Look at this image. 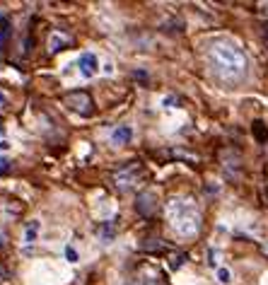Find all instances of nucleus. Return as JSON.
<instances>
[{
    "label": "nucleus",
    "mask_w": 268,
    "mask_h": 285,
    "mask_svg": "<svg viewBox=\"0 0 268 285\" xmlns=\"http://www.w3.org/2000/svg\"><path fill=\"white\" fill-rule=\"evenodd\" d=\"M66 107L80 116L94 114V102H92V97L85 90H72L70 95H66Z\"/></svg>",
    "instance_id": "3"
},
{
    "label": "nucleus",
    "mask_w": 268,
    "mask_h": 285,
    "mask_svg": "<svg viewBox=\"0 0 268 285\" xmlns=\"http://www.w3.org/2000/svg\"><path fill=\"white\" fill-rule=\"evenodd\" d=\"M138 176H140V165H128V167H121L119 171H114L111 181L116 184V189L126 191L138 181Z\"/></svg>",
    "instance_id": "4"
},
{
    "label": "nucleus",
    "mask_w": 268,
    "mask_h": 285,
    "mask_svg": "<svg viewBox=\"0 0 268 285\" xmlns=\"http://www.w3.org/2000/svg\"><path fill=\"white\" fill-rule=\"evenodd\" d=\"M102 70H104V73H114V65H111V63H104V68H102Z\"/></svg>",
    "instance_id": "18"
},
{
    "label": "nucleus",
    "mask_w": 268,
    "mask_h": 285,
    "mask_svg": "<svg viewBox=\"0 0 268 285\" xmlns=\"http://www.w3.org/2000/svg\"><path fill=\"white\" fill-rule=\"evenodd\" d=\"M5 150H10V143H7V140H2V138H0V152H5Z\"/></svg>",
    "instance_id": "17"
},
{
    "label": "nucleus",
    "mask_w": 268,
    "mask_h": 285,
    "mask_svg": "<svg viewBox=\"0 0 268 285\" xmlns=\"http://www.w3.org/2000/svg\"><path fill=\"white\" fill-rule=\"evenodd\" d=\"M77 68H80V75L82 77H94L99 70V60L92 51H85L82 56L77 58Z\"/></svg>",
    "instance_id": "5"
},
{
    "label": "nucleus",
    "mask_w": 268,
    "mask_h": 285,
    "mask_svg": "<svg viewBox=\"0 0 268 285\" xmlns=\"http://www.w3.org/2000/svg\"><path fill=\"white\" fill-rule=\"evenodd\" d=\"M167 223L179 237L191 239L201 232V210L191 198H172L167 203Z\"/></svg>",
    "instance_id": "2"
},
{
    "label": "nucleus",
    "mask_w": 268,
    "mask_h": 285,
    "mask_svg": "<svg viewBox=\"0 0 268 285\" xmlns=\"http://www.w3.org/2000/svg\"><path fill=\"white\" fill-rule=\"evenodd\" d=\"M5 104H7V97H5V95H2V92H0V109H2Z\"/></svg>",
    "instance_id": "19"
},
{
    "label": "nucleus",
    "mask_w": 268,
    "mask_h": 285,
    "mask_svg": "<svg viewBox=\"0 0 268 285\" xmlns=\"http://www.w3.org/2000/svg\"><path fill=\"white\" fill-rule=\"evenodd\" d=\"M36 232H39V220H32V223L27 225V232H24V242H27V244H32L36 239Z\"/></svg>",
    "instance_id": "11"
},
{
    "label": "nucleus",
    "mask_w": 268,
    "mask_h": 285,
    "mask_svg": "<svg viewBox=\"0 0 268 285\" xmlns=\"http://www.w3.org/2000/svg\"><path fill=\"white\" fill-rule=\"evenodd\" d=\"M184 259H186V256H184V254H179V256H174V259H172V264H169V266H172V268H179L181 264H184Z\"/></svg>",
    "instance_id": "15"
},
{
    "label": "nucleus",
    "mask_w": 268,
    "mask_h": 285,
    "mask_svg": "<svg viewBox=\"0 0 268 285\" xmlns=\"http://www.w3.org/2000/svg\"><path fill=\"white\" fill-rule=\"evenodd\" d=\"M66 259H68L70 264H77V261H80V256H77V249L68 244V247H66Z\"/></svg>",
    "instance_id": "13"
},
{
    "label": "nucleus",
    "mask_w": 268,
    "mask_h": 285,
    "mask_svg": "<svg viewBox=\"0 0 268 285\" xmlns=\"http://www.w3.org/2000/svg\"><path fill=\"white\" fill-rule=\"evenodd\" d=\"M205 58L215 77L227 85H237L247 77V70H249L247 54L232 41H213L205 51Z\"/></svg>",
    "instance_id": "1"
},
{
    "label": "nucleus",
    "mask_w": 268,
    "mask_h": 285,
    "mask_svg": "<svg viewBox=\"0 0 268 285\" xmlns=\"http://www.w3.org/2000/svg\"><path fill=\"white\" fill-rule=\"evenodd\" d=\"M264 39H266V46H268V27L264 29Z\"/></svg>",
    "instance_id": "20"
},
{
    "label": "nucleus",
    "mask_w": 268,
    "mask_h": 285,
    "mask_svg": "<svg viewBox=\"0 0 268 285\" xmlns=\"http://www.w3.org/2000/svg\"><path fill=\"white\" fill-rule=\"evenodd\" d=\"M70 41L72 39L68 34H63V32H51V37H49V54H58V51L68 49Z\"/></svg>",
    "instance_id": "7"
},
{
    "label": "nucleus",
    "mask_w": 268,
    "mask_h": 285,
    "mask_svg": "<svg viewBox=\"0 0 268 285\" xmlns=\"http://www.w3.org/2000/svg\"><path fill=\"white\" fill-rule=\"evenodd\" d=\"M266 10H268V5H266Z\"/></svg>",
    "instance_id": "21"
},
{
    "label": "nucleus",
    "mask_w": 268,
    "mask_h": 285,
    "mask_svg": "<svg viewBox=\"0 0 268 285\" xmlns=\"http://www.w3.org/2000/svg\"><path fill=\"white\" fill-rule=\"evenodd\" d=\"M131 138H133V128L128 123H121L111 131V143L114 145H126V143H131Z\"/></svg>",
    "instance_id": "8"
},
{
    "label": "nucleus",
    "mask_w": 268,
    "mask_h": 285,
    "mask_svg": "<svg viewBox=\"0 0 268 285\" xmlns=\"http://www.w3.org/2000/svg\"><path fill=\"white\" fill-rule=\"evenodd\" d=\"M10 32H12V27H10V17H7V15H0V46L7 41Z\"/></svg>",
    "instance_id": "9"
},
{
    "label": "nucleus",
    "mask_w": 268,
    "mask_h": 285,
    "mask_svg": "<svg viewBox=\"0 0 268 285\" xmlns=\"http://www.w3.org/2000/svg\"><path fill=\"white\" fill-rule=\"evenodd\" d=\"M217 283H222V285L232 283V271H230V268H225V266L217 268Z\"/></svg>",
    "instance_id": "12"
},
{
    "label": "nucleus",
    "mask_w": 268,
    "mask_h": 285,
    "mask_svg": "<svg viewBox=\"0 0 268 285\" xmlns=\"http://www.w3.org/2000/svg\"><path fill=\"white\" fill-rule=\"evenodd\" d=\"M99 237H102V242H114V237H116V229H114V225L104 223V225H102V229H99Z\"/></svg>",
    "instance_id": "10"
},
{
    "label": "nucleus",
    "mask_w": 268,
    "mask_h": 285,
    "mask_svg": "<svg viewBox=\"0 0 268 285\" xmlns=\"http://www.w3.org/2000/svg\"><path fill=\"white\" fill-rule=\"evenodd\" d=\"M174 102H177V99H174V97H164V107H177V104H174Z\"/></svg>",
    "instance_id": "16"
},
{
    "label": "nucleus",
    "mask_w": 268,
    "mask_h": 285,
    "mask_svg": "<svg viewBox=\"0 0 268 285\" xmlns=\"http://www.w3.org/2000/svg\"><path fill=\"white\" fill-rule=\"evenodd\" d=\"M10 170H12V162L7 157H0V174H7Z\"/></svg>",
    "instance_id": "14"
},
{
    "label": "nucleus",
    "mask_w": 268,
    "mask_h": 285,
    "mask_svg": "<svg viewBox=\"0 0 268 285\" xmlns=\"http://www.w3.org/2000/svg\"><path fill=\"white\" fill-rule=\"evenodd\" d=\"M135 210L143 215V218H150L155 210H157V201H155V193L152 191H143L135 201Z\"/></svg>",
    "instance_id": "6"
}]
</instances>
